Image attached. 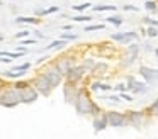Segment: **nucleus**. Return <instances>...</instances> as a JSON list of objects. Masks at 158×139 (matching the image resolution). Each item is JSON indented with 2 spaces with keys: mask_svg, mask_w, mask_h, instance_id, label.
I'll list each match as a JSON object with an SVG mask.
<instances>
[{
  "mask_svg": "<svg viewBox=\"0 0 158 139\" xmlns=\"http://www.w3.org/2000/svg\"><path fill=\"white\" fill-rule=\"evenodd\" d=\"M19 104H22L21 90L15 88L14 83L7 85V87L2 90V93H0V105H2V107H7V108H12V107H15V105H19Z\"/></svg>",
  "mask_w": 158,
  "mask_h": 139,
  "instance_id": "obj_2",
  "label": "nucleus"
},
{
  "mask_svg": "<svg viewBox=\"0 0 158 139\" xmlns=\"http://www.w3.org/2000/svg\"><path fill=\"white\" fill-rule=\"evenodd\" d=\"M24 53H19V51H15V53H10V51H0V56H7V58H21Z\"/></svg>",
  "mask_w": 158,
  "mask_h": 139,
  "instance_id": "obj_23",
  "label": "nucleus"
},
{
  "mask_svg": "<svg viewBox=\"0 0 158 139\" xmlns=\"http://www.w3.org/2000/svg\"><path fill=\"white\" fill-rule=\"evenodd\" d=\"M70 19L75 20V22H90L94 17H90V15H77V17H70Z\"/></svg>",
  "mask_w": 158,
  "mask_h": 139,
  "instance_id": "obj_24",
  "label": "nucleus"
},
{
  "mask_svg": "<svg viewBox=\"0 0 158 139\" xmlns=\"http://www.w3.org/2000/svg\"><path fill=\"white\" fill-rule=\"evenodd\" d=\"M114 90H116V92L119 90L121 93H123V92H126V90H127V87H126V85H123V83H121V85H117V87H114Z\"/></svg>",
  "mask_w": 158,
  "mask_h": 139,
  "instance_id": "obj_36",
  "label": "nucleus"
},
{
  "mask_svg": "<svg viewBox=\"0 0 158 139\" xmlns=\"http://www.w3.org/2000/svg\"><path fill=\"white\" fill-rule=\"evenodd\" d=\"M0 61H2V63H10L12 58H0Z\"/></svg>",
  "mask_w": 158,
  "mask_h": 139,
  "instance_id": "obj_39",
  "label": "nucleus"
},
{
  "mask_svg": "<svg viewBox=\"0 0 158 139\" xmlns=\"http://www.w3.org/2000/svg\"><path fill=\"white\" fill-rule=\"evenodd\" d=\"M144 9L150 10V12H155V10H158V3L153 2V0H148V2L144 3Z\"/></svg>",
  "mask_w": 158,
  "mask_h": 139,
  "instance_id": "obj_25",
  "label": "nucleus"
},
{
  "mask_svg": "<svg viewBox=\"0 0 158 139\" xmlns=\"http://www.w3.org/2000/svg\"><path fill=\"white\" fill-rule=\"evenodd\" d=\"M2 39H4V37H2V36H0V41H2Z\"/></svg>",
  "mask_w": 158,
  "mask_h": 139,
  "instance_id": "obj_42",
  "label": "nucleus"
},
{
  "mask_svg": "<svg viewBox=\"0 0 158 139\" xmlns=\"http://www.w3.org/2000/svg\"><path fill=\"white\" fill-rule=\"evenodd\" d=\"M119 97H121V98H124L126 102H133V100H134V98H133V95L126 93V92H123V93H119Z\"/></svg>",
  "mask_w": 158,
  "mask_h": 139,
  "instance_id": "obj_33",
  "label": "nucleus"
},
{
  "mask_svg": "<svg viewBox=\"0 0 158 139\" xmlns=\"http://www.w3.org/2000/svg\"><path fill=\"white\" fill-rule=\"evenodd\" d=\"M21 44H22V46H29V44H36V41L34 39H22Z\"/></svg>",
  "mask_w": 158,
  "mask_h": 139,
  "instance_id": "obj_35",
  "label": "nucleus"
},
{
  "mask_svg": "<svg viewBox=\"0 0 158 139\" xmlns=\"http://www.w3.org/2000/svg\"><path fill=\"white\" fill-rule=\"evenodd\" d=\"M92 125H94V132H95V134H99V132H102L106 127H109L106 112H102V114L97 115V117H92Z\"/></svg>",
  "mask_w": 158,
  "mask_h": 139,
  "instance_id": "obj_10",
  "label": "nucleus"
},
{
  "mask_svg": "<svg viewBox=\"0 0 158 139\" xmlns=\"http://www.w3.org/2000/svg\"><path fill=\"white\" fill-rule=\"evenodd\" d=\"M107 114V122H109V127H126L127 121H126V114L124 112H117V110H109Z\"/></svg>",
  "mask_w": 158,
  "mask_h": 139,
  "instance_id": "obj_5",
  "label": "nucleus"
},
{
  "mask_svg": "<svg viewBox=\"0 0 158 139\" xmlns=\"http://www.w3.org/2000/svg\"><path fill=\"white\" fill-rule=\"evenodd\" d=\"M15 22H19V24H38L39 19L38 17H17Z\"/></svg>",
  "mask_w": 158,
  "mask_h": 139,
  "instance_id": "obj_19",
  "label": "nucleus"
},
{
  "mask_svg": "<svg viewBox=\"0 0 158 139\" xmlns=\"http://www.w3.org/2000/svg\"><path fill=\"white\" fill-rule=\"evenodd\" d=\"M43 73H44V76L49 80V83L53 85V88H56V87H60V85H61L63 75L58 71V68H56L55 64H49V66H46L44 70H43Z\"/></svg>",
  "mask_w": 158,
  "mask_h": 139,
  "instance_id": "obj_6",
  "label": "nucleus"
},
{
  "mask_svg": "<svg viewBox=\"0 0 158 139\" xmlns=\"http://www.w3.org/2000/svg\"><path fill=\"white\" fill-rule=\"evenodd\" d=\"M87 73H90V71L87 70L83 64H78V66L72 68L65 76H66V81H68V83H78V81H82V78L85 76Z\"/></svg>",
  "mask_w": 158,
  "mask_h": 139,
  "instance_id": "obj_7",
  "label": "nucleus"
},
{
  "mask_svg": "<svg viewBox=\"0 0 158 139\" xmlns=\"http://www.w3.org/2000/svg\"><path fill=\"white\" fill-rule=\"evenodd\" d=\"M4 88H5V83H4V80L0 78V93H2V90H4Z\"/></svg>",
  "mask_w": 158,
  "mask_h": 139,
  "instance_id": "obj_40",
  "label": "nucleus"
},
{
  "mask_svg": "<svg viewBox=\"0 0 158 139\" xmlns=\"http://www.w3.org/2000/svg\"><path fill=\"white\" fill-rule=\"evenodd\" d=\"M89 7H90V3L87 2V3H82V5H73V10H77V12H82V10L89 9Z\"/></svg>",
  "mask_w": 158,
  "mask_h": 139,
  "instance_id": "obj_31",
  "label": "nucleus"
},
{
  "mask_svg": "<svg viewBox=\"0 0 158 139\" xmlns=\"http://www.w3.org/2000/svg\"><path fill=\"white\" fill-rule=\"evenodd\" d=\"M110 39L119 43V44H126L127 41H131V39H138V34L134 32V31H129V32H116V34L110 36Z\"/></svg>",
  "mask_w": 158,
  "mask_h": 139,
  "instance_id": "obj_12",
  "label": "nucleus"
},
{
  "mask_svg": "<svg viewBox=\"0 0 158 139\" xmlns=\"http://www.w3.org/2000/svg\"><path fill=\"white\" fill-rule=\"evenodd\" d=\"M100 29H104V24H92V26H87L83 31L90 32V31H100Z\"/></svg>",
  "mask_w": 158,
  "mask_h": 139,
  "instance_id": "obj_27",
  "label": "nucleus"
},
{
  "mask_svg": "<svg viewBox=\"0 0 158 139\" xmlns=\"http://www.w3.org/2000/svg\"><path fill=\"white\" fill-rule=\"evenodd\" d=\"M110 88H112V85L100 83V81H95V83L90 85V90H104V92H107V90H110Z\"/></svg>",
  "mask_w": 158,
  "mask_h": 139,
  "instance_id": "obj_18",
  "label": "nucleus"
},
{
  "mask_svg": "<svg viewBox=\"0 0 158 139\" xmlns=\"http://www.w3.org/2000/svg\"><path fill=\"white\" fill-rule=\"evenodd\" d=\"M146 36H150V37H156L158 36V27H148L146 29Z\"/></svg>",
  "mask_w": 158,
  "mask_h": 139,
  "instance_id": "obj_29",
  "label": "nucleus"
},
{
  "mask_svg": "<svg viewBox=\"0 0 158 139\" xmlns=\"http://www.w3.org/2000/svg\"><path fill=\"white\" fill-rule=\"evenodd\" d=\"M126 121H127V125H133V127L139 129L141 125L146 122V117L148 115L144 114V110H126Z\"/></svg>",
  "mask_w": 158,
  "mask_h": 139,
  "instance_id": "obj_4",
  "label": "nucleus"
},
{
  "mask_svg": "<svg viewBox=\"0 0 158 139\" xmlns=\"http://www.w3.org/2000/svg\"><path fill=\"white\" fill-rule=\"evenodd\" d=\"M31 83H32V87L38 90V93L39 95H44V97H48V95L51 93V90H53V85L49 83V80L44 76L43 71L38 75V76H34V80H32Z\"/></svg>",
  "mask_w": 158,
  "mask_h": 139,
  "instance_id": "obj_3",
  "label": "nucleus"
},
{
  "mask_svg": "<svg viewBox=\"0 0 158 139\" xmlns=\"http://www.w3.org/2000/svg\"><path fill=\"white\" fill-rule=\"evenodd\" d=\"M0 5H2V0H0Z\"/></svg>",
  "mask_w": 158,
  "mask_h": 139,
  "instance_id": "obj_43",
  "label": "nucleus"
},
{
  "mask_svg": "<svg viewBox=\"0 0 158 139\" xmlns=\"http://www.w3.org/2000/svg\"><path fill=\"white\" fill-rule=\"evenodd\" d=\"M94 10H95V12H104V10H110V12H114L116 7H114V5H95V7H94Z\"/></svg>",
  "mask_w": 158,
  "mask_h": 139,
  "instance_id": "obj_22",
  "label": "nucleus"
},
{
  "mask_svg": "<svg viewBox=\"0 0 158 139\" xmlns=\"http://www.w3.org/2000/svg\"><path fill=\"white\" fill-rule=\"evenodd\" d=\"M63 90H65V100L68 102V104H73L77 98V93H78V88H77L75 83H68L66 81L65 85H63Z\"/></svg>",
  "mask_w": 158,
  "mask_h": 139,
  "instance_id": "obj_13",
  "label": "nucleus"
},
{
  "mask_svg": "<svg viewBox=\"0 0 158 139\" xmlns=\"http://www.w3.org/2000/svg\"><path fill=\"white\" fill-rule=\"evenodd\" d=\"M136 58H138V54H133V53H131L129 56H126V59H123V61H121V66H123V68L131 66V64H133L134 61H136Z\"/></svg>",
  "mask_w": 158,
  "mask_h": 139,
  "instance_id": "obj_20",
  "label": "nucleus"
},
{
  "mask_svg": "<svg viewBox=\"0 0 158 139\" xmlns=\"http://www.w3.org/2000/svg\"><path fill=\"white\" fill-rule=\"evenodd\" d=\"M53 12H58V7H49V9L39 10V12H38V15H48V14H53Z\"/></svg>",
  "mask_w": 158,
  "mask_h": 139,
  "instance_id": "obj_28",
  "label": "nucleus"
},
{
  "mask_svg": "<svg viewBox=\"0 0 158 139\" xmlns=\"http://www.w3.org/2000/svg\"><path fill=\"white\" fill-rule=\"evenodd\" d=\"M143 22H144V24H148V26H151V27H158V20L150 19V17H144V19H143Z\"/></svg>",
  "mask_w": 158,
  "mask_h": 139,
  "instance_id": "obj_30",
  "label": "nucleus"
},
{
  "mask_svg": "<svg viewBox=\"0 0 158 139\" xmlns=\"http://www.w3.org/2000/svg\"><path fill=\"white\" fill-rule=\"evenodd\" d=\"M124 10H133V12H136L138 7H134V5H124Z\"/></svg>",
  "mask_w": 158,
  "mask_h": 139,
  "instance_id": "obj_38",
  "label": "nucleus"
},
{
  "mask_svg": "<svg viewBox=\"0 0 158 139\" xmlns=\"http://www.w3.org/2000/svg\"><path fill=\"white\" fill-rule=\"evenodd\" d=\"M106 98H109L110 102H119V95H109V97H106Z\"/></svg>",
  "mask_w": 158,
  "mask_h": 139,
  "instance_id": "obj_37",
  "label": "nucleus"
},
{
  "mask_svg": "<svg viewBox=\"0 0 158 139\" xmlns=\"http://www.w3.org/2000/svg\"><path fill=\"white\" fill-rule=\"evenodd\" d=\"M55 66L58 68V71L65 76L66 73H68L72 68H75V59H73L72 56H63V58H58V59L55 61Z\"/></svg>",
  "mask_w": 158,
  "mask_h": 139,
  "instance_id": "obj_8",
  "label": "nucleus"
},
{
  "mask_svg": "<svg viewBox=\"0 0 158 139\" xmlns=\"http://www.w3.org/2000/svg\"><path fill=\"white\" fill-rule=\"evenodd\" d=\"M61 39H65V41H75L77 39V34H61Z\"/></svg>",
  "mask_w": 158,
  "mask_h": 139,
  "instance_id": "obj_32",
  "label": "nucleus"
},
{
  "mask_svg": "<svg viewBox=\"0 0 158 139\" xmlns=\"http://www.w3.org/2000/svg\"><path fill=\"white\" fill-rule=\"evenodd\" d=\"M155 54H156V58H158V49H155Z\"/></svg>",
  "mask_w": 158,
  "mask_h": 139,
  "instance_id": "obj_41",
  "label": "nucleus"
},
{
  "mask_svg": "<svg viewBox=\"0 0 158 139\" xmlns=\"http://www.w3.org/2000/svg\"><path fill=\"white\" fill-rule=\"evenodd\" d=\"M106 71H107V64L99 63V64H95V66H94V70L90 71V73H92L94 76H97V78H99V76H102V75L106 73Z\"/></svg>",
  "mask_w": 158,
  "mask_h": 139,
  "instance_id": "obj_17",
  "label": "nucleus"
},
{
  "mask_svg": "<svg viewBox=\"0 0 158 139\" xmlns=\"http://www.w3.org/2000/svg\"><path fill=\"white\" fill-rule=\"evenodd\" d=\"M66 46V41L65 39H56V41H53L51 44H48V46L44 47L43 51H51V49H61V47H65Z\"/></svg>",
  "mask_w": 158,
  "mask_h": 139,
  "instance_id": "obj_16",
  "label": "nucleus"
},
{
  "mask_svg": "<svg viewBox=\"0 0 158 139\" xmlns=\"http://www.w3.org/2000/svg\"><path fill=\"white\" fill-rule=\"evenodd\" d=\"M92 104H94V100L90 98L89 88H87V87L78 88L77 98H75V102H73L77 114H80V115H90V108H92Z\"/></svg>",
  "mask_w": 158,
  "mask_h": 139,
  "instance_id": "obj_1",
  "label": "nucleus"
},
{
  "mask_svg": "<svg viewBox=\"0 0 158 139\" xmlns=\"http://www.w3.org/2000/svg\"><path fill=\"white\" fill-rule=\"evenodd\" d=\"M144 114H146L148 117H156L158 115V98H155V100L148 105V108L144 110Z\"/></svg>",
  "mask_w": 158,
  "mask_h": 139,
  "instance_id": "obj_15",
  "label": "nucleus"
},
{
  "mask_svg": "<svg viewBox=\"0 0 158 139\" xmlns=\"http://www.w3.org/2000/svg\"><path fill=\"white\" fill-rule=\"evenodd\" d=\"M139 75L144 78L146 83H155V81H158V70H153V68L141 66L139 68Z\"/></svg>",
  "mask_w": 158,
  "mask_h": 139,
  "instance_id": "obj_11",
  "label": "nucleus"
},
{
  "mask_svg": "<svg viewBox=\"0 0 158 139\" xmlns=\"http://www.w3.org/2000/svg\"><path fill=\"white\" fill-rule=\"evenodd\" d=\"M127 90H131V93H144V92L148 90L146 87H144V83H141V81H136L133 76L127 78Z\"/></svg>",
  "mask_w": 158,
  "mask_h": 139,
  "instance_id": "obj_14",
  "label": "nucleus"
},
{
  "mask_svg": "<svg viewBox=\"0 0 158 139\" xmlns=\"http://www.w3.org/2000/svg\"><path fill=\"white\" fill-rule=\"evenodd\" d=\"M107 22H110V24H114L116 27H119L121 24H123V19L117 17V15H112V17H107Z\"/></svg>",
  "mask_w": 158,
  "mask_h": 139,
  "instance_id": "obj_26",
  "label": "nucleus"
},
{
  "mask_svg": "<svg viewBox=\"0 0 158 139\" xmlns=\"http://www.w3.org/2000/svg\"><path fill=\"white\" fill-rule=\"evenodd\" d=\"M27 36H29V31H21V32L15 34V37H17V39H24V37H27Z\"/></svg>",
  "mask_w": 158,
  "mask_h": 139,
  "instance_id": "obj_34",
  "label": "nucleus"
},
{
  "mask_svg": "<svg viewBox=\"0 0 158 139\" xmlns=\"http://www.w3.org/2000/svg\"><path fill=\"white\" fill-rule=\"evenodd\" d=\"M102 112H104L102 108H100L99 105H97L95 102H94V104H92V108H90V115H92V117H97V115H100Z\"/></svg>",
  "mask_w": 158,
  "mask_h": 139,
  "instance_id": "obj_21",
  "label": "nucleus"
},
{
  "mask_svg": "<svg viewBox=\"0 0 158 139\" xmlns=\"http://www.w3.org/2000/svg\"><path fill=\"white\" fill-rule=\"evenodd\" d=\"M38 97H39V93H38V90L32 87V83L27 85V87H24L21 90V100H22V104H32V102L38 100Z\"/></svg>",
  "mask_w": 158,
  "mask_h": 139,
  "instance_id": "obj_9",
  "label": "nucleus"
}]
</instances>
